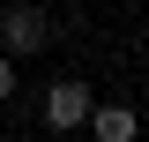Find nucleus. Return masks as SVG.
I'll return each instance as SVG.
<instances>
[{
  "label": "nucleus",
  "mask_w": 149,
  "mask_h": 142,
  "mask_svg": "<svg viewBox=\"0 0 149 142\" xmlns=\"http://www.w3.org/2000/svg\"><path fill=\"white\" fill-rule=\"evenodd\" d=\"M90 112H97V97H90V82H52L45 90V127H90Z\"/></svg>",
  "instance_id": "2"
},
{
  "label": "nucleus",
  "mask_w": 149,
  "mask_h": 142,
  "mask_svg": "<svg viewBox=\"0 0 149 142\" xmlns=\"http://www.w3.org/2000/svg\"><path fill=\"white\" fill-rule=\"evenodd\" d=\"M90 127H97V142H134V127H142V120H134V105H97Z\"/></svg>",
  "instance_id": "3"
},
{
  "label": "nucleus",
  "mask_w": 149,
  "mask_h": 142,
  "mask_svg": "<svg viewBox=\"0 0 149 142\" xmlns=\"http://www.w3.org/2000/svg\"><path fill=\"white\" fill-rule=\"evenodd\" d=\"M15 97V60H0V105Z\"/></svg>",
  "instance_id": "4"
},
{
  "label": "nucleus",
  "mask_w": 149,
  "mask_h": 142,
  "mask_svg": "<svg viewBox=\"0 0 149 142\" xmlns=\"http://www.w3.org/2000/svg\"><path fill=\"white\" fill-rule=\"evenodd\" d=\"M45 37H52V15H45V8H8V15H0V45H8V60L37 53Z\"/></svg>",
  "instance_id": "1"
}]
</instances>
